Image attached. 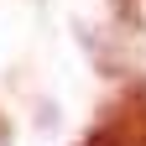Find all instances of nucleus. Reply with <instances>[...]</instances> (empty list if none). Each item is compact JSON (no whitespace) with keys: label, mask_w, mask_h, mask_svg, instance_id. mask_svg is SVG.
<instances>
[{"label":"nucleus","mask_w":146,"mask_h":146,"mask_svg":"<svg viewBox=\"0 0 146 146\" xmlns=\"http://www.w3.org/2000/svg\"><path fill=\"white\" fill-rule=\"evenodd\" d=\"M84 146H146V89H131L94 120Z\"/></svg>","instance_id":"1"},{"label":"nucleus","mask_w":146,"mask_h":146,"mask_svg":"<svg viewBox=\"0 0 146 146\" xmlns=\"http://www.w3.org/2000/svg\"><path fill=\"white\" fill-rule=\"evenodd\" d=\"M0 141H5V120H0Z\"/></svg>","instance_id":"2"}]
</instances>
